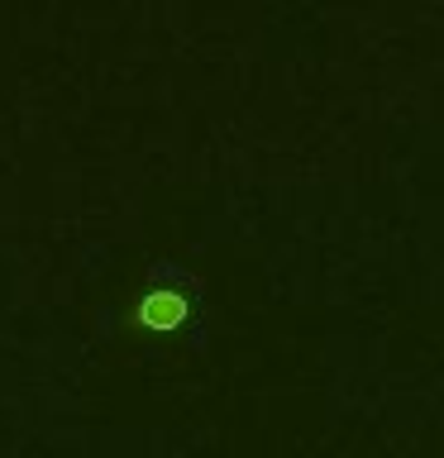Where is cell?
Here are the masks:
<instances>
[{
  "label": "cell",
  "instance_id": "1",
  "mask_svg": "<svg viewBox=\"0 0 444 458\" xmlns=\"http://www.w3.org/2000/svg\"><path fill=\"white\" fill-rule=\"evenodd\" d=\"M196 310H201V292L192 286V277H182L172 267H158L153 282L134 301V325H143L149 335H182Z\"/></svg>",
  "mask_w": 444,
  "mask_h": 458
}]
</instances>
